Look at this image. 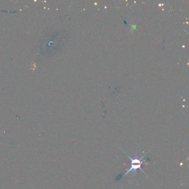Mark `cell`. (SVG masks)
I'll return each instance as SVG.
<instances>
[{"label":"cell","instance_id":"1","mask_svg":"<svg viewBox=\"0 0 189 189\" xmlns=\"http://www.w3.org/2000/svg\"><path fill=\"white\" fill-rule=\"evenodd\" d=\"M145 155L143 157L139 158L134 156V157H130L129 156V158L131 160V164H130V169L127 171L124 176H126L127 174L131 172H135L136 170L140 169L143 172H144L143 170L141 168V165L142 163V160L143 159Z\"/></svg>","mask_w":189,"mask_h":189}]
</instances>
